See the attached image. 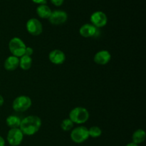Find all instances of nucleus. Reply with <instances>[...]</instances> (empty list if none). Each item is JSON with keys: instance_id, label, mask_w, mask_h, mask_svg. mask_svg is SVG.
<instances>
[{"instance_id": "f257e3e1", "label": "nucleus", "mask_w": 146, "mask_h": 146, "mask_svg": "<svg viewBox=\"0 0 146 146\" xmlns=\"http://www.w3.org/2000/svg\"><path fill=\"white\" fill-rule=\"evenodd\" d=\"M42 124L41 119L36 115H29L21 119L19 129L24 135L31 136L38 133Z\"/></svg>"}, {"instance_id": "f03ea898", "label": "nucleus", "mask_w": 146, "mask_h": 146, "mask_svg": "<svg viewBox=\"0 0 146 146\" xmlns=\"http://www.w3.org/2000/svg\"><path fill=\"white\" fill-rule=\"evenodd\" d=\"M90 117L88 110L84 107H76L70 111L68 118L74 124L82 125L86 123Z\"/></svg>"}, {"instance_id": "7ed1b4c3", "label": "nucleus", "mask_w": 146, "mask_h": 146, "mask_svg": "<svg viewBox=\"0 0 146 146\" xmlns=\"http://www.w3.org/2000/svg\"><path fill=\"white\" fill-rule=\"evenodd\" d=\"M27 45L21 38L17 37H13L9 42V49L11 55L17 57H21L25 52V49Z\"/></svg>"}, {"instance_id": "20e7f679", "label": "nucleus", "mask_w": 146, "mask_h": 146, "mask_svg": "<svg viewBox=\"0 0 146 146\" xmlns=\"http://www.w3.org/2000/svg\"><path fill=\"white\" fill-rule=\"evenodd\" d=\"M31 104L32 100L29 96L19 95L13 101L12 108L17 113H24L31 107Z\"/></svg>"}, {"instance_id": "39448f33", "label": "nucleus", "mask_w": 146, "mask_h": 146, "mask_svg": "<svg viewBox=\"0 0 146 146\" xmlns=\"http://www.w3.org/2000/svg\"><path fill=\"white\" fill-rule=\"evenodd\" d=\"M70 137L74 143H84L89 137L88 129L84 125H80L72 129L70 134Z\"/></svg>"}, {"instance_id": "423d86ee", "label": "nucleus", "mask_w": 146, "mask_h": 146, "mask_svg": "<svg viewBox=\"0 0 146 146\" xmlns=\"http://www.w3.org/2000/svg\"><path fill=\"white\" fill-rule=\"evenodd\" d=\"M24 135L18 128H10L7 135V140L11 146H19L22 143Z\"/></svg>"}, {"instance_id": "0eeeda50", "label": "nucleus", "mask_w": 146, "mask_h": 146, "mask_svg": "<svg viewBox=\"0 0 146 146\" xmlns=\"http://www.w3.org/2000/svg\"><path fill=\"white\" fill-rule=\"evenodd\" d=\"M48 20L53 25H61L68 20V14L64 10H54L51 11Z\"/></svg>"}, {"instance_id": "6e6552de", "label": "nucleus", "mask_w": 146, "mask_h": 146, "mask_svg": "<svg viewBox=\"0 0 146 146\" xmlns=\"http://www.w3.org/2000/svg\"><path fill=\"white\" fill-rule=\"evenodd\" d=\"M26 28L27 31L32 36H38L42 33V23L36 18H31L27 21Z\"/></svg>"}, {"instance_id": "1a4fd4ad", "label": "nucleus", "mask_w": 146, "mask_h": 146, "mask_svg": "<svg viewBox=\"0 0 146 146\" xmlns=\"http://www.w3.org/2000/svg\"><path fill=\"white\" fill-rule=\"evenodd\" d=\"M90 21L93 25L97 28L105 27L108 23V17L102 11H94L90 17Z\"/></svg>"}, {"instance_id": "9d476101", "label": "nucleus", "mask_w": 146, "mask_h": 146, "mask_svg": "<svg viewBox=\"0 0 146 146\" xmlns=\"http://www.w3.org/2000/svg\"><path fill=\"white\" fill-rule=\"evenodd\" d=\"M48 60L52 64L56 65L62 64L66 60L65 53L61 50H53L48 54Z\"/></svg>"}, {"instance_id": "9b49d317", "label": "nucleus", "mask_w": 146, "mask_h": 146, "mask_svg": "<svg viewBox=\"0 0 146 146\" xmlns=\"http://www.w3.org/2000/svg\"><path fill=\"white\" fill-rule=\"evenodd\" d=\"M111 60V54L108 50H102L95 54L94 57V61L96 64L100 65L107 64Z\"/></svg>"}, {"instance_id": "f8f14e48", "label": "nucleus", "mask_w": 146, "mask_h": 146, "mask_svg": "<svg viewBox=\"0 0 146 146\" xmlns=\"http://www.w3.org/2000/svg\"><path fill=\"white\" fill-rule=\"evenodd\" d=\"M98 32V28L93 25L91 23H86L81 26L79 29V33L81 37L84 38L96 37Z\"/></svg>"}, {"instance_id": "ddd939ff", "label": "nucleus", "mask_w": 146, "mask_h": 146, "mask_svg": "<svg viewBox=\"0 0 146 146\" xmlns=\"http://www.w3.org/2000/svg\"><path fill=\"white\" fill-rule=\"evenodd\" d=\"M4 69L7 71H14L19 67V58L14 55L7 57L4 62Z\"/></svg>"}, {"instance_id": "4468645a", "label": "nucleus", "mask_w": 146, "mask_h": 146, "mask_svg": "<svg viewBox=\"0 0 146 146\" xmlns=\"http://www.w3.org/2000/svg\"><path fill=\"white\" fill-rule=\"evenodd\" d=\"M51 9L46 4H39L36 8V14L40 18L48 19L51 14Z\"/></svg>"}, {"instance_id": "2eb2a0df", "label": "nucleus", "mask_w": 146, "mask_h": 146, "mask_svg": "<svg viewBox=\"0 0 146 146\" xmlns=\"http://www.w3.org/2000/svg\"><path fill=\"white\" fill-rule=\"evenodd\" d=\"M146 138V133L143 129H138L132 135V142L137 145L143 143Z\"/></svg>"}, {"instance_id": "dca6fc26", "label": "nucleus", "mask_w": 146, "mask_h": 146, "mask_svg": "<svg viewBox=\"0 0 146 146\" xmlns=\"http://www.w3.org/2000/svg\"><path fill=\"white\" fill-rule=\"evenodd\" d=\"M21 118L17 115H11L8 116L6 119V124L10 128H18L19 127L20 124H21Z\"/></svg>"}, {"instance_id": "f3484780", "label": "nucleus", "mask_w": 146, "mask_h": 146, "mask_svg": "<svg viewBox=\"0 0 146 146\" xmlns=\"http://www.w3.org/2000/svg\"><path fill=\"white\" fill-rule=\"evenodd\" d=\"M33 60L31 56H27L24 54L19 57V67L23 70H29L32 65Z\"/></svg>"}, {"instance_id": "a211bd4d", "label": "nucleus", "mask_w": 146, "mask_h": 146, "mask_svg": "<svg viewBox=\"0 0 146 146\" xmlns=\"http://www.w3.org/2000/svg\"><path fill=\"white\" fill-rule=\"evenodd\" d=\"M88 135L92 138H97L102 135V130L98 126H92L88 129Z\"/></svg>"}, {"instance_id": "6ab92c4d", "label": "nucleus", "mask_w": 146, "mask_h": 146, "mask_svg": "<svg viewBox=\"0 0 146 146\" xmlns=\"http://www.w3.org/2000/svg\"><path fill=\"white\" fill-rule=\"evenodd\" d=\"M74 125V123L70 120L69 118H65L64 120H63L61 121V128L64 131L66 132V131H70L73 129Z\"/></svg>"}, {"instance_id": "aec40b11", "label": "nucleus", "mask_w": 146, "mask_h": 146, "mask_svg": "<svg viewBox=\"0 0 146 146\" xmlns=\"http://www.w3.org/2000/svg\"><path fill=\"white\" fill-rule=\"evenodd\" d=\"M50 1L53 5L56 6V7H61L64 4L65 0H50Z\"/></svg>"}, {"instance_id": "412c9836", "label": "nucleus", "mask_w": 146, "mask_h": 146, "mask_svg": "<svg viewBox=\"0 0 146 146\" xmlns=\"http://www.w3.org/2000/svg\"><path fill=\"white\" fill-rule=\"evenodd\" d=\"M34 53V50H33L32 47H27L25 49V52L24 54L27 56H31Z\"/></svg>"}, {"instance_id": "4be33fe9", "label": "nucleus", "mask_w": 146, "mask_h": 146, "mask_svg": "<svg viewBox=\"0 0 146 146\" xmlns=\"http://www.w3.org/2000/svg\"><path fill=\"white\" fill-rule=\"evenodd\" d=\"M31 1H33L34 3H35V4H46V0H31Z\"/></svg>"}, {"instance_id": "5701e85b", "label": "nucleus", "mask_w": 146, "mask_h": 146, "mask_svg": "<svg viewBox=\"0 0 146 146\" xmlns=\"http://www.w3.org/2000/svg\"><path fill=\"white\" fill-rule=\"evenodd\" d=\"M5 143L6 142L4 137L0 135V146H5Z\"/></svg>"}, {"instance_id": "b1692460", "label": "nucleus", "mask_w": 146, "mask_h": 146, "mask_svg": "<svg viewBox=\"0 0 146 146\" xmlns=\"http://www.w3.org/2000/svg\"><path fill=\"white\" fill-rule=\"evenodd\" d=\"M4 103V99L1 94H0V107L2 106Z\"/></svg>"}, {"instance_id": "393cba45", "label": "nucleus", "mask_w": 146, "mask_h": 146, "mask_svg": "<svg viewBox=\"0 0 146 146\" xmlns=\"http://www.w3.org/2000/svg\"><path fill=\"white\" fill-rule=\"evenodd\" d=\"M125 146H139V145H137V144H135V143L131 142V143H128L127 145H125Z\"/></svg>"}]
</instances>
